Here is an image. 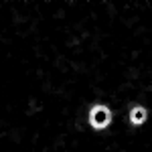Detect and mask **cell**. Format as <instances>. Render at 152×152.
<instances>
[{
	"label": "cell",
	"mask_w": 152,
	"mask_h": 152,
	"mask_svg": "<svg viewBox=\"0 0 152 152\" xmlns=\"http://www.w3.org/2000/svg\"><path fill=\"white\" fill-rule=\"evenodd\" d=\"M112 122V112L105 107V105H94L91 112H89V124L95 130H104L110 126Z\"/></svg>",
	"instance_id": "6da1fadb"
},
{
	"label": "cell",
	"mask_w": 152,
	"mask_h": 152,
	"mask_svg": "<svg viewBox=\"0 0 152 152\" xmlns=\"http://www.w3.org/2000/svg\"><path fill=\"white\" fill-rule=\"evenodd\" d=\"M148 120V110L144 105H134L130 110V124L132 126H142Z\"/></svg>",
	"instance_id": "7a4b0ae2"
}]
</instances>
